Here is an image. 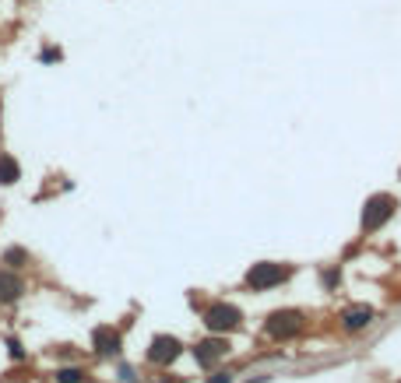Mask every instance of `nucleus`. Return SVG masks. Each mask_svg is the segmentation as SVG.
<instances>
[{
	"mask_svg": "<svg viewBox=\"0 0 401 383\" xmlns=\"http://www.w3.org/2000/svg\"><path fill=\"white\" fill-rule=\"evenodd\" d=\"M18 176H21L18 162L11 155H0V183H18Z\"/></svg>",
	"mask_w": 401,
	"mask_h": 383,
	"instance_id": "obj_10",
	"label": "nucleus"
},
{
	"mask_svg": "<svg viewBox=\"0 0 401 383\" xmlns=\"http://www.w3.org/2000/svg\"><path fill=\"white\" fill-rule=\"evenodd\" d=\"M21 295V282L11 271H0V302H14Z\"/></svg>",
	"mask_w": 401,
	"mask_h": 383,
	"instance_id": "obj_8",
	"label": "nucleus"
},
{
	"mask_svg": "<svg viewBox=\"0 0 401 383\" xmlns=\"http://www.w3.org/2000/svg\"><path fill=\"white\" fill-rule=\"evenodd\" d=\"M225 352H229V345H225V341H200V345H198V359L204 362V366H208L211 359L225 355Z\"/></svg>",
	"mask_w": 401,
	"mask_h": 383,
	"instance_id": "obj_9",
	"label": "nucleus"
},
{
	"mask_svg": "<svg viewBox=\"0 0 401 383\" xmlns=\"http://www.w3.org/2000/svg\"><path fill=\"white\" fill-rule=\"evenodd\" d=\"M92 341H96V352H102V355H116L120 352V334L113 327H96Z\"/></svg>",
	"mask_w": 401,
	"mask_h": 383,
	"instance_id": "obj_6",
	"label": "nucleus"
},
{
	"mask_svg": "<svg viewBox=\"0 0 401 383\" xmlns=\"http://www.w3.org/2000/svg\"><path fill=\"white\" fill-rule=\"evenodd\" d=\"M204 324L211 331H236L243 324V313L232 306V302H215L208 313H204Z\"/></svg>",
	"mask_w": 401,
	"mask_h": 383,
	"instance_id": "obj_4",
	"label": "nucleus"
},
{
	"mask_svg": "<svg viewBox=\"0 0 401 383\" xmlns=\"http://www.w3.org/2000/svg\"><path fill=\"white\" fill-rule=\"evenodd\" d=\"M303 316L296 309H275L268 320H264V331H268V338H275V341H286V338H293L296 331H300Z\"/></svg>",
	"mask_w": 401,
	"mask_h": 383,
	"instance_id": "obj_3",
	"label": "nucleus"
},
{
	"mask_svg": "<svg viewBox=\"0 0 401 383\" xmlns=\"http://www.w3.org/2000/svg\"><path fill=\"white\" fill-rule=\"evenodd\" d=\"M4 261L18 268V261H25V250H7V253H4Z\"/></svg>",
	"mask_w": 401,
	"mask_h": 383,
	"instance_id": "obj_12",
	"label": "nucleus"
},
{
	"mask_svg": "<svg viewBox=\"0 0 401 383\" xmlns=\"http://www.w3.org/2000/svg\"><path fill=\"white\" fill-rule=\"evenodd\" d=\"M286 278H289V268L268 264V261H261V264H254V268L247 271V285L254 288V292H268V288L282 285Z\"/></svg>",
	"mask_w": 401,
	"mask_h": 383,
	"instance_id": "obj_1",
	"label": "nucleus"
},
{
	"mask_svg": "<svg viewBox=\"0 0 401 383\" xmlns=\"http://www.w3.org/2000/svg\"><path fill=\"white\" fill-rule=\"evenodd\" d=\"M370 320H373V309H370V306H349V309L341 313V324H345L349 331H363Z\"/></svg>",
	"mask_w": 401,
	"mask_h": 383,
	"instance_id": "obj_7",
	"label": "nucleus"
},
{
	"mask_svg": "<svg viewBox=\"0 0 401 383\" xmlns=\"http://www.w3.org/2000/svg\"><path fill=\"white\" fill-rule=\"evenodd\" d=\"M57 380H60V383H81V380H85V373H81V370H60V373H57Z\"/></svg>",
	"mask_w": 401,
	"mask_h": 383,
	"instance_id": "obj_11",
	"label": "nucleus"
},
{
	"mask_svg": "<svg viewBox=\"0 0 401 383\" xmlns=\"http://www.w3.org/2000/svg\"><path fill=\"white\" fill-rule=\"evenodd\" d=\"M43 60H60V50H43Z\"/></svg>",
	"mask_w": 401,
	"mask_h": 383,
	"instance_id": "obj_14",
	"label": "nucleus"
},
{
	"mask_svg": "<svg viewBox=\"0 0 401 383\" xmlns=\"http://www.w3.org/2000/svg\"><path fill=\"white\" fill-rule=\"evenodd\" d=\"M120 380L134 383V380H137V373H134V370H130V366H123V370H120Z\"/></svg>",
	"mask_w": 401,
	"mask_h": 383,
	"instance_id": "obj_13",
	"label": "nucleus"
},
{
	"mask_svg": "<svg viewBox=\"0 0 401 383\" xmlns=\"http://www.w3.org/2000/svg\"><path fill=\"white\" fill-rule=\"evenodd\" d=\"M208 383H229V373H215V377H211Z\"/></svg>",
	"mask_w": 401,
	"mask_h": 383,
	"instance_id": "obj_15",
	"label": "nucleus"
},
{
	"mask_svg": "<svg viewBox=\"0 0 401 383\" xmlns=\"http://www.w3.org/2000/svg\"><path fill=\"white\" fill-rule=\"evenodd\" d=\"M395 197L391 193H377V197H370L366 200V207H363V232H373V229H380L391 215H395Z\"/></svg>",
	"mask_w": 401,
	"mask_h": 383,
	"instance_id": "obj_2",
	"label": "nucleus"
},
{
	"mask_svg": "<svg viewBox=\"0 0 401 383\" xmlns=\"http://www.w3.org/2000/svg\"><path fill=\"white\" fill-rule=\"evenodd\" d=\"M180 352H183V345H180L173 334H159V338L152 341V348H148V359H152L155 366H169Z\"/></svg>",
	"mask_w": 401,
	"mask_h": 383,
	"instance_id": "obj_5",
	"label": "nucleus"
}]
</instances>
